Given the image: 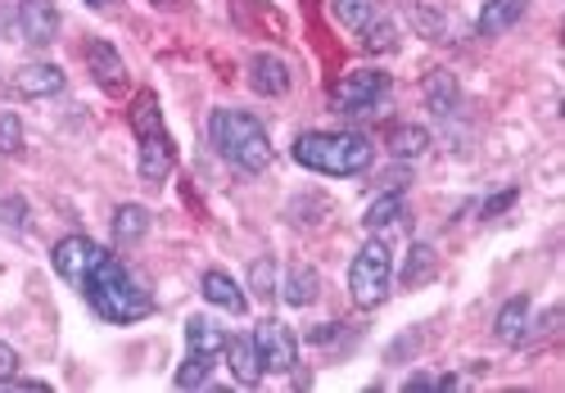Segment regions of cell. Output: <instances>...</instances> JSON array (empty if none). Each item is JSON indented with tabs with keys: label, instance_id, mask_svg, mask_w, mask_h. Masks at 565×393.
<instances>
[{
	"label": "cell",
	"instance_id": "6da1fadb",
	"mask_svg": "<svg viewBox=\"0 0 565 393\" xmlns=\"http://www.w3.org/2000/svg\"><path fill=\"white\" fill-rule=\"evenodd\" d=\"M51 263L90 304V312L109 326H131V321H146L154 312V299L146 294V285H140L109 249H100L96 240L64 235L51 249Z\"/></svg>",
	"mask_w": 565,
	"mask_h": 393
},
{
	"label": "cell",
	"instance_id": "7a4b0ae2",
	"mask_svg": "<svg viewBox=\"0 0 565 393\" xmlns=\"http://www.w3.org/2000/svg\"><path fill=\"white\" fill-rule=\"evenodd\" d=\"M375 159L371 140L358 131H303L295 140V163L321 177H358Z\"/></svg>",
	"mask_w": 565,
	"mask_h": 393
},
{
	"label": "cell",
	"instance_id": "3957f363",
	"mask_svg": "<svg viewBox=\"0 0 565 393\" xmlns=\"http://www.w3.org/2000/svg\"><path fill=\"white\" fill-rule=\"evenodd\" d=\"M209 136H213V150L241 172H263L271 163V136L254 114L217 109L209 118Z\"/></svg>",
	"mask_w": 565,
	"mask_h": 393
},
{
	"label": "cell",
	"instance_id": "277c9868",
	"mask_svg": "<svg viewBox=\"0 0 565 393\" xmlns=\"http://www.w3.org/2000/svg\"><path fill=\"white\" fill-rule=\"evenodd\" d=\"M131 131L140 140V177L146 181H168L172 168H177V145L163 127V114H159V95L154 91H136V100H131Z\"/></svg>",
	"mask_w": 565,
	"mask_h": 393
},
{
	"label": "cell",
	"instance_id": "5b68a950",
	"mask_svg": "<svg viewBox=\"0 0 565 393\" xmlns=\"http://www.w3.org/2000/svg\"><path fill=\"white\" fill-rule=\"evenodd\" d=\"M394 285V254L381 235H371L349 263V294L358 308H381Z\"/></svg>",
	"mask_w": 565,
	"mask_h": 393
},
{
	"label": "cell",
	"instance_id": "8992f818",
	"mask_svg": "<svg viewBox=\"0 0 565 393\" xmlns=\"http://www.w3.org/2000/svg\"><path fill=\"white\" fill-rule=\"evenodd\" d=\"M385 100H390V77L381 68H358V73L340 77V86L331 91L335 114H349V118H366Z\"/></svg>",
	"mask_w": 565,
	"mask_h": 393
},
{
	"label": "cell",
	"instance_id": "52a82bcc",
	"mask_svg": "<svg viewBox=\"0 0 565 393\" xmlns=\"http://www.w3.org/2000/svg\"><path fill=\"white\" fill-rule=\"evenodd\" d=\"M254 349H258L263 375H290L299 367V343L286 321H263L254 330Z\"/></svg>",
	"mask_w": 565,
	"mask_h": 393
},
{
	"label": "cell",
	"instance_id": "ba28073f",
	"mask_svg": "<svg viewBox=\"0 0 565 393\" xmlns=\"http://www.w3.org/2000/svg\"><path fill=\"white\" fill-rule=\"evenodd\" d=\"M14 28L28 45H51L60 36L55 0H14Z\"/></svg>",
	"mask_w": 565,
	"mask_h": 393
},
{
	"label": "cell",
	"instance_id": "9c48e42d",
	"mask_svg": "<svg viewBox=\"0 0 565 393\" xmlns=\"http://www.w3.org/2000/svg\"><path fill=\"white\" fill-rule=\"evenodd\" d=\"M86 68H90V77H96L109 95H118L127 86V64H122V55L114 51L109 41H90L86 45Z\"/></svg>",
	"mask_w": 565,
	"mask_h": 393
},
{
	"label": "cell",
	"instance_id": "30bf717a",
	"mask_svg": "<svg viewBox=\"0 0 565 393\" xmlns=\"http://www.w3.org/2000/svg\"><path fill=\"white\" fill-rule=\"evenodd\" d=\"M403 10L412 19V28L426 36V41H448L452 32V19H448V6H439V0H403Z\"/></svg>",
	"mask_w": 565,
	"mask_h": 393
},
{
	"label": "cell",
	"instance_id": "8fae6325",
	"mask_svg": "<svg viewBox=\"0 0 565 393\" xmlns=\"http://www.w3.org/2000/svg\"><path fill=\"white\" fill-rule=\"evenodd\" d=\"M14 91L28 95V100H45V95L64 91V68L60 64H23L14 73Z\"/></svg>",
	"mask_w": 565,
	"mask_h": 393
},
{
	"label": "cell",
	"instance_id": "7c38bea8",
	"mask_svg": "<svg viewBox=\"0 0 565 393\" xmlns=\"http://www.w3.org/2000/svg\"><path fill=\"white\" fill-rule=\"evenodd\" d=\"M200 289H204V299H209L213 308H222V312H231V317H245V312H249V299H245L241 285H235L226 272H204Z\"/></svg>",
	"mask_w": 565,
	"mask_h": 393
},
{
	"label": "cell",
	"instance_id": "4fadbf2b",
	"mask_svg": "<svg viewBox=\"0 0 565 393\" xmlns=\"http://www.w3.org/2000/svg\"><path fill=\"white\" fill-rule=\"evenodd\" d=\"M249 86H254L258 95H267V100H276V95L290 91V68L280 64L276 55H254V60H249Z\"/></svg>",
	"mask_w": 565,
	"mask_h": 393
},
{
	"label": "cell",
	"instance_id": "5bb4252c",
	"mask_svg": "<svg viewBox=\"0 0 565 393\" xmlns=\"http://www.w3.org/2000/svg\"><path fill=\"white\" fill-rule=\"evenodd\" d=\"M525 10H530V0H489V6L480 10V19H476V32L480 36H502L507 28H515L525 19Z\"/></svg>",
	"mask_w": 565,
	"mask_h": 393
},
{
	"label": "cell",
	"instance_id": "9a60e30c",
	"mask_svg": "<svg viewBox=\"0 0 565 393\" xmlns=\"http://www.w3.org/2000/svg\"><path fill=\"white\" fill-rule=\"evenodd\" d=\"M226 362H231V375H235V384H245V389H254L258 380H263V362H258V349H254V334L245 339H226Z\"/></svg>",
	"mask_w": 565,
	"mask_h": 393
},
{
	"label": "cell",
	"instance_id": "2e32d148",
	"mask_svg": "<svg viewBox=\"0 0 565 393\" xmlns=\"http://www.w3.org/2000/svg\"><path fill=\"white\" fill-rule=\"evenodd\" d=\"M426 105H430L439 118H457V109H461V91H457V77H452V73L435 68V73L426 77Z\"/></svg>",
	"mask_w": 565,
	"mask_h": 393
},
{
	"label": "cell",
	"instance_id": "e0dca14e",
	"mask_svg": "<svg viewBox=\"0 0 565 393\" xmlns=\"http://www.w3.org/2000/svg\"><path fill=\"white\" fill-rule=\"evenodd\" d=\"M385 150H390L394 159H420V155L430 150V131L416 127V123H398V127H390V136H385Z\"/></svg>",
	"mask_w": 565,
	"mask_h": 393
},
{
	"label": "cell",
	"instance_id": "ac0fdd59",
	"mask_svg": "<svg viewBox=\"0 0 565 393\" xmlns=\"http://www.w3.org/2000/svg\"><path fill=\"white\" fill-rule=\"evenodd\" d=\"M498 339L502 343H511V349H515V343H521L525 339V330H530V299H525V294H515V299H507L502 304V312H498Z\"/></svg>",
	"mask_w": 565,
	"mask_h": 393
},
{
	"label": "cell",
	"instance_id": "d6986e66",
	"mask_svg": "<svg viewBox=\"0 0 565 393\" xmlns=\"http://www.w3.org/2000/svg\"><path fill=\"white\" fill-rule=\"evenodd\" d=\"M150 235V209H140V204H118L114 209V240L122 244H140Z\"/></svg>",
	"mask_w": 565,
	"mask_h": 393
},
{
	"label": "cell",
	"instance_id": "ffe728a7",
	"mask_svg": "<svg viewBox=\"0 0 565 393\" xmlns=\"http://www.w3.org/2000/svg\"><path fill=\"white\" fill-rule=\"evenodd\" d=\"M280 294H286V304L290 308H308V304H317V294H321V276L312 272V267H290V276H286V289H280Z\"/></svg>",
	"mask_w": 565,
	"mask_h": 393
},
{
	"label": "cell",
	"instance_id": "44dd1931",
	"mask_svg": "<svg viewBox=\"0 0 565 393\" xmlns=\"http://www.w3.org/2000/svg\"><path fill=\"white\" fill-rule=\"evenodd\" d=\"M185 343H191V353H222L226 349V334H222L217 321L191 317V321H185Z\"/></svg>",
	"mask_w": 565,
	"mask_h": 393
},
{
	"label": "cell",
	"instance_id": "7402d4cb",
	"mask_svg": "<svg viewBox=\"0 0 565 393\" xmlns=\"http://www.w3.org/2000/svg\"><path fill=\"white\" fill-rule=\"evenodd\" d=\"M403 222V190H390V194H381L371 209H366V217H362V226L375 235V231H390V226H398Z\"/></svg>",
	"mask_w": 565,
	"mask_h": 393
},
{
	"label": "cell",
	"instance_id": "603a6c76",
	"mask_svg": "<svg viewBox=\"0 0 565 393\" xmlns=\"http://www.w3.org/2000/svg\"><path fill=\"white\" fill-rule=\"evenodd\" d=\"M358 36H362V51H371V55H385V51H394V45H398V32H394V23L385 14H375Z\"/></svg>",
	"mask_w": 565,
	"mask_h": 393
},
{
	"label": "cell",
	"instance_id": "cb8c5ba5",
	"mask_svg": "<svg viewBox=\"0 0 565 393\" xmlns=\"http://www.w3.org/2000/svg\"><path fill=\"white\" fill-rule=\"evenodd\" d=\"M209 375H213V353H191V358L177 367L172 384H177V389H204Z\"/></svg>",
	"mask_w": 565,
	"mask_h": 393
},
{
	"label": "cell",
	"instance_id": "d4e9b609",
	"mask_svg": "<svg viewBox=\"0 0 565 393\" xmlns=\"http://www.w3.org/2000/svg\"><path fill=\"white\" fill-rule=\"evenodd\" d=\"M331 10H335V19H340L349 32H362L375 14H381V10L371 6V0H331Z\"/></svg>",
	"mask_w": 565,
	"mask_h": 393
},
{
	"label": "cell",
	"instance_id": "484cf974",
	"mask_svg": "<svg viewBox=\"0 0 565 393\" xmlns=\"http://www.w3.org/2000/svg\"><path fill=\"white\" fill-rule=\"evenodd\" d=\"M435 276V249L430 244H412V254H407V267H403V285H420V280H430Z\"/></svg>",
	"mask_w": 565,
	"mask_h": 393
},
{
	"label": "cell",
	"instance_id": "4316f807",
	"mask_svg": "<svg viewBox=\"0 0 565 393\" xmlns=\"http://www.w3.org/2000/svg\"><path fill=\"white\" fill-rule=\"evenodd\" d=\"M0 226L23 235L28 231V200L23 194H0Z\"/></svg>",
	"mask_w": 565,
	"mask_h": 393
},
{
	"label": "cell",
	"instance_id": "83f0119b",
	"mask_svg": "<svg viewBox=\"0 0 565 393\" xmlns=\"http://www.w3.org/2000/svg\"><path fill=\"white\" fill-rule=\"evenodd\" d=\"M249 289L258 294V299H276V258H254Z\"/></svg>",
	"mask_w": 565,
	"mask_h": 393
},
{
	"label": "cell",
	"instance_id": "f1b7e54d",
	"mask_svg": "<svg viewBox=\"0 0 565 393\" xmlns=\"http://www.w3.org/2000/svg\"><path fill=\"white\" fill-rule=\"evenodd\" d=\"M23 150V123L19 114H0V155H19Z\"/></svg>",
	"mask_w": 565,
	"mask_h": 393
},
{
	"label": "cell",
	"instance_id": "f546056e",
	"mask_svg": "<svg viewBox=\"0 0 565 393\" xmlns=\"http://www.w3.org/2000/svg\"><path fill=\"white\" fill-rule=\"evenodd\" d=\"M403 389H407V393H426V389H457V375H412Z\"/></svg>",
	"mask_w": 565,
	"mask_h": 393
},
{
	"label": "cell",
	"instance_id": "4dcf8cb0",
	"mask_svg": "<svg viewBox=\"0 0 565 393\" xmlns=\"http://www.w3.org/2000/svg\"><path fill=\"white\" fill-rule=\"evenodd\" d=\"M10 375H19V353L10 349V343H0V384H6Z\"/></svg>",
	"mask_w": 565,
	"mask_h": 393
},
{
	"label": "cell",
	"instance_id": "1f68e13d",
	"mask_svg": "<svg viewBox=\"0 0 565 393\" xmlns=\"http://www.w3.org/2000/svg\"><path fill=\"white\" fill-rule=\"evenodd\" d=\"M340 330H344V326H335V321H331V326H317V330H308V343H335Z\"/></svg>",
	"mask_w": 565,
	"mask_h": 393
},
{
	"label": "cell",
	"instance_id": "d6a6232c",
	"mask_svg": "<svg viewBox=\"0 0 565 393\" xmlns=\"http://www.w3.org/2000/svg\"><path fill=\"white\" fill-rule=\"evenodd\" d=\"M511 200H515V190H507V194H498V200H489V204H484V217H493V213H502V209H507Z\"/></svg>",
	"mask_w": 565,
	"mask_h": 393
},
{
	"label": "cell",
	"instance_id": "836d02e7",
	"mask_svg": "<svg viewBox=\"0 0 565 393\" xmlns=\"http://www.w3.org/2000/svg\"><path fill=\"white\" fill-rule=\"evenodd\" d=\"M86 6H90V10H109V6H114V0H86Z\"/></svg>",
	"mask_w": 565,
	"mask_h": 393
},
{
	"label": "cell",
	"instance_id": "e575fe53",
	"mask_svg": "<svg viewBox=\"0 0 565 393\" xmlns=\"http://www.w3.org/2000/svg\"><path fill=\"white\" fill-rule=\"evenodd\" d=\"M154 6H163V10H168V6H172V0H154Z\"/></svg>",
	"mask_w": 565,
	"mask_h": 393
}]
</instances>
